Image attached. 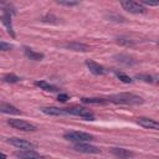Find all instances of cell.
Wrapping results in <instances>:
<instances>
[{
    "label": "cell",
    "mask_w": 159,
    "mask_h": 159,
    "mask_svg": "<svg viewBox=\"0 0 159 159\" xmlns=\"http://www.w3.org/2000/svg\"><path fill=\"white\" fill-rule=\"evenodd\" d=\"M67 114H72V116H78V117H82L83 119L86 120H93L94 119V114L92 111H89L88 108L86 107H68V108H65Z\"/></svg>",
    "instance_id": "obj_3"
},
{
    "label": "cell",
    "mask_w": 159,
    "mask_h": 159,
    "mask_svg": "<svg viewBox=\"0 0 159 159\" xmlns=\"http://www.w3.org/2000/svg\"><path fill=\"white\" fill-rule=\"evenodd\" d=\"M143 6H159V0H142L139 1Z\"/></svg>",
    "instance_id": "obj_24"
},
{
    "label": "cell",
    "mask_w": 159,
    "mask_h": 159,
    "mask_svg": "<svg viewBox=\"0 0 159 159\" xmlns=\"http://www.w3.org/2000/svg\"><path fill=\"white\" fill-rule=\"evenodd\" d=\"M137 80H140L143 82H147V83H150V84H157L159 83V78L155 77V76H152V75H148V73H139L135 76Z\"/></svg>",
    "instance_id": "obj_16"
},
{
    "label": "cell",
    "mask_w": 159,
    "mask_h": 159,
    "mask_svg": "<svg viewBox=\"0 0 159 159\" xmlns=\"http://www.w3.org/2000/svg\"><path fill=\"white\" fill-rule=\"evenodd\" d=\"M24 51H25V55H26L30 60H34V61H41V60L45 57L43 53L36 52V51H34V50L30 48V47H24Z\"/></svg>",
    "instance_id": "obj_17"
},
{
    "label": "cell",
    "mask_w": 159,
    "mask_h": 159,
    "mask_svg": "<svg viewBox=\"0 0 159 159\" xmlns=\"http://www.w3.org/2000/svg\"><path fill=\"white\" fill-rule=\"evenodd\" d=\"M7 143L11 144L12 147L20 149V150H35L36 149V144H34L32 142H29L26 139L22 138H17V137H12L7 139Z\"/></svg>",
    "instance_id": "obj_6"
},
{
    "label": "cell",
    "mask_w": 159,
    "mask_h": 159,
    "mask_svg": "<svg viewBox=\"0 0 159 159\" xmlns=\"http://www.w3.org/2000/svg\"><path fill=\"white\" fill-rule=\"evenodd\" d=\"M12 48V45L6 43L5 41H0V50L1 51H10Z\"/></svg>",
    "instance_id": "obj_26"
},
{
    "label": "cell",
    "mask_w": 159,
    "mask_h": 159,
    "mask_svg": "<svg viewBox=\"0 0 159 159\" xmlns=\"http://www.w3.org/2000/svg\"><path fill=\"white\" fill-rule=\"evenodd\" d=\"M56 2L60 5H63V6H76L80 4L78 1H68V0H57Z\"/></svg>",
    "instance_id": "obj_25"
},
{
    "label": "cell",
    "mask_w": 159,
    "mask_h": 159,
    "mask_svg": "<svg viewBox=\"0 0 159 159\" xmlns=\"http://www.w3.org/2000/svg\"><path fill=\"white\" fill-rule=\"evenodd\" d=\"M117 42L119 45H124V46H133L134 45V42L127 37H117Z\"/></svg>",
    "instance_id": "obj_23"
},
{
    "label": "cell",
    "mask_w": 159,
    "mask_h": 159,
    "mask_svg": "<svg viewBox=\"0 0 159 159\" xmlns=\"http://www.w3.org/2000/svg\"><path fill=\"white\" fill-rule=\"evenodd\" d=\"M108 102L116 103V104H129V106H134V104H142L144 102V99L134 93H128V92H123V93H117V94H112L108 97L107 99Z\"/></svg>",
    "instance_id": "obj_1"
},
{
    "label": "cell",
    "mask_w": 159,
    "mask_h": 159,
    "mask_svg": "<svg viewBox=\"0 0 159 159\" xmlns=\"http://www.w3.org/2000/svg\"><path fill=\"white\" fill-rule=\"evenodd\" d=\"M7 123L14 129H19V130H22V132H35V130H37V127L35 124H32L30 122H26L24 119H9Z\"/></svg>",
    "instance_id": "obj_5"
},
{
    "label": "cell",
    "mask_w": 159,
    "mask_h": 159,
    "mask_svg": "<svg viewBox=\"0 0 159 159\" xmlns=\"http://www.w3.org/2000/svg\"><path fill=\"white\" fill-rule=\"evenodd\" d=\"M65 47L72 51H82V52H86L89 50V47L86 43H81V42H70V43H66Z\"/></svg>",
    "instance_id": "obj_15"
},
{
    "label": "cell",
    "mask_w": 159,
    "mask_h": 159,
    "mask_svg": "<svg viewBox=\"0 0 159 159\" xmlns=\"http://www.w3.org/2000/svg\"><path fill=\"white\" fill-rule=\"evenodd\" d=\"M158 45H159V43H158Z\"/></svg>",
    "instance_id": "obj_30"
},
{
    "label": "cell",
    "mask_w": 159,
    "mask_h": 159,
    "mask_svg": "<svg viewBox=\"0 0 159 159\" xmlns=\"http://www.w3.org/2000/svg\"><path fill=\"white\" fill-rule=\"evenodd\" d=\"M73 149L76 152H80V153H84V154H98L99 153V149L94 145H91L88 143H76L73 145Z\"/></svg>",
    "instance_id": "obj_8"
},
{
    "label": "cell",
    "mask_w": 159,
    "mask_h": 159,
    "mask_svg": "<svg viewBox=\"0 0 159 159\" xmlns=\"http://www.w3.org/2000/svg\"><path fill=\"white\" fill-rule=\"evenodd\" d=\"M35 84L37 87H40L41 89H43V91H48V92H57L58 91V88L56 86H53V84H51L46 81H36Z\"/></svg>",
    "instance_id": "obj_19"
},
{
    "label": "cell",
    "mask_w": 159,
    "mask_h": 159,
    "mask_svg": "<svg viewBox=\"0 0 159 159\" xmlns=\"http://www.w3.org/2000/svg\"><path fill=\"white\" fill-rule=\"evenodd\" d=\"M108 19H111V20H113V21H117V22H118V21H120V22H124V20H125L123 16H120V15L118 16V15H113V14L108 15Z\"/></svg>",
    "instance_id": "obj_27"
},
{
    "label": "cell",
    "mask_w": 159,
    "mask_h": 159,
    "mask_svg": "<svg viewBox=\"0 0 159 159\" xmlns=\"http://www.w3.org/2000/svg\"><path fill=\"white\" fill-rule=\"evenodd\" d=\"M2 80H4V82H6V83H16V82L20 81V78H19L16 75H14V73H7V75H5Z\"/></svg>",
    "instance_id": "obj_22"
},
{
    "label": "cell",
    "mask_w": 159,
    "mask_h": 159,
    "mask_svg": "<svg viewBox=\"0 0 159 159\" xmlns=\"http://www.w3.org/2000/svg\"><path fill=\"white\" fill-rule=\"evenodd\" d=\"M120 6L130 14H144L147 10L145 6H143L139 1H133V0H123L120 1Z\"/></svg>",
    "instance_id": "obj_4"
},
{
    "label": "cell",
    "mask_w": 159,
    "mask_h": 159,
    "mask_svg": "<svg viewBox=\"0 0 159 159\" xmlns=\"http://www.w3.org/2000/svg\"><path fill=\"white\" fill-rule=\"evenodd\" d=\"M57 99H58L60 102H66V101L68 99V96H67L66 93H60L58 97H57Z\"/></svg>",
    "instance_id": "obj_28"
},
{
    "label": "cell",
    "mask_w": 159,
    "mask_h": 159,
    "mask_svg": "<svg viewBox=\"0 0 159 159\" xmlns=\"http://www.w3.org/2000/svg\"><path fill=\"white\" fill-rule=\"evenodd\" d=\"M116 73V76L122 81V82H124V83H132L133 82V80L128 76V75H125L124 72H120V71H116L114 72Z\"/></svg>",
    "instance_id": "obj_21"
},
{
    "label": "cell",
    "mask_w": 159,
    "mask_h": 159,
    "mask_svg": "<svg viewBox=\"0 0 159 159\" xmlns=\"http://www.w3.org/2000/svg\"><path fill=\"white\" fill-rule=\"evenodd\" d=\"M63 138L66 140H70V142H73L75 144L76 143H88L91 140H94V137L89 133H84V132H77V130H70V132H66L63 134Z\"/></svg>",
    "instance_id": "obj_2"
},
{
    "label": "cell",
    "mask_w": 159,
    "mask_h": 159,
    "mask_svg": "<svg viewBox=\"0 0 159 159\" xmlns=\"http://www.w3.org/2000/svg\"><path fill=\"white\" fill-rule=\"evenodd\" d=\"M86 66L88 67L89 72L93 73V75H96V76H103V75L107 73L106 68H104L102 65H99L98 62L93 61V60H89V58L86 60Z\"/></svg>",
    "instance_id": "obj_7"
},
{
    "label": "cell",
    "mask_w": 159,
    "mask_h": 159,
    "mask_svg": "<svg viewBox=\"0 0 159 159\" xmlns=\"http://www.w3.org/2000/svg\"><path fill=\"white\" fill-rule=\"evenodd\" d=\"M15 157L20 159H42V157L35 150H20L15 152Z\"/></svg>",
    "instance_id": "obj_12"
},
{
    "label": "cell",
    "mask_w": 159,
    "mask_h": 159,
    "mask_svg": "<svg viewBox=\"0 0 159 159\" xmlns=\"http://www.w3.org/2000/svg\"><path fill=\"white\" fill-rule=\"evenodd\" d=\"M137 123L147 129H153V130H159V122L148 117H139L137 118Z\"/></svg>",
    "instance_id": "obj_9"
},
{
    "label": "cell",
    "mask_w": 159,
    "mask_h": 159,
    "mask_svg": "<svg viewBox=\"0 0 159 159\" xmlns=\"http://www.w3.org/2000/svg\"><path fill=\"white\" fill-rule=\"evenodd\" d=\"M1 21H2V24L5 25V27H6L7 32H9L12 37H15V32H14L12 24H11V14H10V10H7V9H4V10H2Z\"/></svg>",
    "instance_id": "obj_10"
},
{
    "label": "cell",
    "mask_w": 159,
    "mask_h": 159,
    "mask_svg": "<svg viewBox=\"0 0 159 159\" xmlns=\"http://www.w3.org/2000/svg\"><path fill=\"white\" fill-rule=\"evenodd\" d=\"M41 112L47 116H66L67 114L65 108H58V107H42Z\"/></svg>",
    "instance_id": "obj_13"
},
{
    "label": "cell",
    "mask_w": 159,
    "mask_h": 159,
    "mask_svg": "<svg viewBox=\"0 0 159 159\" xmlns=\"http://www.w3.org/2000/svg\"><path fill=\"white\" fill-rule=\"evenodd\" d=\"M83 103H87V104H106L108 101H106L104 98H98V97H83L81 99Z\"/></svg>",
    "instance_id": "obj_20"
},
{
    "label": "cell",
    "mask_w": 159,
    "mask_h": 159,
    "mask_svg": "<svg viewBox=\"0 0 159 159\" xmlns=\"http://www.w3.org/2000/svg\"><path fill=\"white\" fill-rule=\"evenodd\" d=\"M0 111L5 114H21L20 109H17L15 106H12L10 103H5V102H2L0 104Z\"/></svg>",
    "instance_id": "obj_14"
},
{
    "label": "cell",
    "mask_w": 159,
    "mask_h": 159,
    "mask_svg": "<svg viewBox=\"0 0 159 159\" xmlns=\"http://www.w3.org/2000/svg\"><path fill=\"white\" fill-rule=\"evenodd\" d=\"M109 150H111V153L113 155H116L119 159H129V158H132L134 155L133 152H130L128 149H124V148H111Z\"/></svg>",
    "instance_id": "obj_11"
},
{
    "label": "cell",
    "mask_w": 159,
    "mask_h": 159,
    "mask_svg": "<svg viewBox=\"0 0 159 159\" xmlns=\"http://www.w3.org/2000/svg\"><path fill=\"white\" fill-rule=\"evenodd\" d=\"M114 58H116L119 63H123V65H125V66H133V65L137 63V61H135L133 57L128 56V55H117V56H114Z\"/></svg>",
    "instance_id": "obj_18"
},
{
    "label": "cell",
    "mask_w": 159,
    "mask_h": 159,
    "mask_svg": "<svg viewBox=\"0 0 159 159\" xmlns=\"http://www.w3.org/2000/svg\"><path fill=\"white\" fill-rule=\"evenodd\" d=\"M1 159H6V155L4 153H1Z\"/></svg>",
    "instance_id": "obj_29"
}]
</instances>
